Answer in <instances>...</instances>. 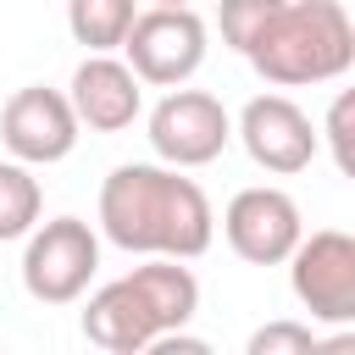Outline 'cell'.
Segmentation results:
<instances>
[{
    "instance_id": "obj_1",
    "label": "cell",
    "mask_w": 355,
    "mask_h": 355,
    "mask_svg": "<svg viewBox=\"0 0 355 355\" xmlns=\"http://www.w3.org/2000/svg\"><path fill=\"white\" fill-rule=\"evenodd\" d=\"M100 233L128 255L194 261L216 239V211L183 166L128 161L100 183Z\"/></svg>"
},
{
    "instance_id": "obj_2",
    "label": "cell",
    "mask_w": 355,
    "mask_h": 355,
    "mask_svg": "<svg viewBox=\"0 0 355 355\" xmlns=\"http://www.w3.org/2000/svg\"><path fill=\"white\" fill-rule=\"evenodd\" d=\"M194 311H200V277L172 255H150L144 266L89 294L83 338L105 355H144L155 338L189 327Z\"/></svg>"
},
{
    "instance_id": "obj_3",
    "label": "cell",
    "mask_w": 355,
    "mask_h": 355,
    "mask_svg": "<svg viewBox=\"0 0 355 355\" xmlns=\"http://www.w3.org/2000/svg\"><path fill=\"white\" fill-rule=\"evenodd\" d=\"M244 61L272 89L333 83L355 67V22L344 0H283Z\"/></svg>"
},
{
    "instance_id": "obj_4",
    "label": "cell",
    "mask_w": 355,
    "mask_h": 355,
    "mask_svg": "<svg viewBox=\"0 0 355 355\" xmlns=\"http://www.w3.org/2000/svg\"><path fill=\"white\" fill-rule=\"evenodd\" d=\"M100 272V233L83 216H55L28 227L22 250V288L39 305H72Z\"/></svg>"
},
{
    "instance_id": "obj_5",
    "label": "cell",
    "mask_w": 355,
    "mask_h": 355,
    "mask_svg": "<svg viewBox=\"0 0 355 355\" xmlns=\"http://www.w3.org/2000/svg\"><path fill=\"white\" fill-rule=\"evenodd\" d=\"M122 50H128V67H133L139 83L178 89L205 61V22H200L194 6H150V11L133 17Z\"/></svg>"
},
{
    "instance_id": "obj_6",
    "label": "cell",
    "mask_w": 355,
    "mask_h": 355,
    "mask_svg": "<svg viewBox=\"0 0 355 355\" xmlns=\"http://www.w3.org/2000/svg\"><path fill=\"white\" fill-rule=\"evenodd\" d=\"M288 283H294V300L311 311V322L349 327L355 322V239L344 227L300 233V244L288 250Z\"/></svg>"
},
{
    "instance_id": "obj_7",
    "label": "cell",
    "mask_w": 355,
    "mask_h": 355,
    "mask_svg": "<svg viewBox=\"0 0 355 355\" xmlns=\"http://www.w3.org/2000/svg\"><path fill=\"white\" fill-rule=\"evenodd\" d=\"M233 139V116L216 94L205 89H166L150 111V150L166 161V166H211Z\"/></svg>"
},
{
    "instance_id": "obj_8",
    "label": "cell",
    "mask_w": 355,
    "mask_h": 355,
    "mask_svg": "<svg viewBox=\"0 0 355 355\" xmlns=\"http://www.w3.org/2000/svg\"><path fill=\"white\" fill-rule=\"evenodd\" d=\"M0 144L22 166L67 161L72 144H78V111H72V100L61 89H44V83L17 89L6 100V111H0Z\"/></svg>"
},
{
    "instance_id": "obj_9",
    "label": "cell",
    "mask_w": 355,
    "mask_h": 355,
    "mask_svg": "<svg viewBox=\"0 0 355 355\" xmlns=\"http://www.w3.org/2000/svg\"><path fill=\"white\" fill-rule=\"evenodd\" d=\"M222 233H227V250L250 266H277L288 261V250L300 244L305 222H300V205L272 189V183H255V189H239L222 211Z\"/></svg>"
},
{
    "instance_id": "obj_10",
    "label": "cell",
    "mask_w": 355,
    "mask_h": 355,
    "mask_svg": "<svg viewBox=\"0 0 355 355\" xmlns=\"http://www.w3.org/2000/svg\"><path fill=\"white\" fill-rule=\"evenodd\" d=\"M250 150V161L261 172H277V178H294L316 161L322 139L311 128V116L288 100V94H255L244 111H239V128H233Z\"/></svg>"
},
{
    "instance_id": "obj_11",
    "label": "cell",
    "mask_w": 355,
    "mask_h": 355,
    "mask_svg": "<svg viewBox=\"0 0 355 355\" xmlns=\"http://www.w3.org/2000/svg\"><path fill=\"white\" fill-rule=\"evenodd\" d=\"M72 111H78V128L89 133H122L139 122L144 111V83L133 78L128 61H116L111 50H89L83 67L72 72V89H67Z\"/></svg>"
},
{
    "instance_id": "obj_12",
    "label": "cell",
    "mask_w": 355,
    "mask_h": 355,
    "mask_svg": "<svg viewBox=\"0 0 355 355\" xmlns=\"http://www.w3.org/2000/svg\"><path fill=\"white\" fill-rule=\"evenodd\" d=\"M139 0H67V28L83 50H122Z\"/></svg>"
},
{
    "instance_id": "obj_13",
    "label": "cell",
    "mask_w": 355,
    "mask_h": 355,
    "mask_svg": "<svg viewBox=\"0 0 355 355\" xmlns=\"http://www.w3.org/2000/svg\"><path fill=\"white\" fill-rule=\"evenodd\" d=\"M44 211V189L22 161H0V244L28 239V227Z\"/></svg>"
},
{
    "instance_id": "obj_14",
    "label": "cell",
    "mask_w": 355,
    "mask_h": 355,
    "mask_svg": "<svg viewBox=\"0 0 355 355\" xmlns=\"http://www.w3.org/2000/svg\"><path fill=\"white\" fill-rule=\"evenodd\" d=\"M277 6H283V0H222V6H216L222 44H227V50H239V55H250V44H255V39H261V28L277 17Z\"/></svg>"
},
{
    "instance_id": "obj_15",
    "label": "cell",
    "mask_w": 355,
    "mask_h": 355,
    "mask_svg": "<svg viewBox=\"0 0 355 355\" xmlns=\"http://www.w3.org/2000/svg\"><path fill=\"white\" fill-rule=\"evenodd\" d=\"M316 139H327L333 166L349 178V172H355V94H349V89L327 105V122H322V133H316Z\"/></svg>"
},
{
    "instance_id": "obj_16",
    "label": "cell",
    "mask_w": 355,
    "mask_h": 355,
    "mask_svg": "<svg viewBox=\"0 0 355 355\" xmlns=\"http://www.w3.org/2000/svg\"><path fill=\"white\" fill-rule=\"evenodd\" d=\"M322 349V338L305 322H266L250 333V355H311Z\"/></svg>"
},
{
    "instance_id": "obj_17",
    "label": "cell",
    "mask_w": 355,
    "mask_h": 355,
    "mask_svg": "<svg viewBox=\"0 0 355 355\" xmlns=\"http://www.w3.org/2000/svg\"><path fill=\"white\" fill-rule=\"evenodd\" d=\"M155 6H189V0H155Z\"/></svg>"
}]
</instances>
